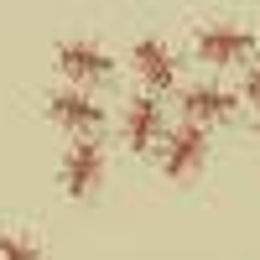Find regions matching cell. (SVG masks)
<instances>
[{"mask_svg": "<svg viewBox=\"0 0 260 260\" xmlns=\"http://www.w3.org/2000/svg\"><path fill=\"white\" fill-rule=\"evenodd\" d=\"M57 73L62 83H73V89H94V83H110L115 78V52L104 47V42L94 37H68V42H57Z\"/></svg>", "mask_w": 260, "mask_h": 260, "instance_id": "6da1fadb", "label": "cell"}, {"mask_svg": "<svg viewBox=\"0 0 260 260\" xmlns=\"http://www.w3.org/2000/svg\"><path fill=\"white\" fill-rule=\"evenodd\" d=\"M104 172H110V156H104L99 136H73V146L62 151V192L68 198H94L104 187Z\"/></svg>", "mask_w": 260, "mask_h": 260, "instance_id": "7a4b0ae2", "label": "cell"}, {"mask_svg": "<svg viewBox=\"0 0 260 260\" xmlns=\"http://www.w3.org/2000/svg\"><path fill=\"white\" fill-rule=\"evenodd\" d=\"M161 172L172 182H192L198 172L208 167V130L203 125H192V120H182L177 130H167L161 136Z\"/></svg>", "mask_w": 260, "mask_h": 260, "instance_id": "3957f363", "label": "cell"}, {"mask_svg": "<svg viewBox=\"0 0 260 260\" xmlns=\"http://www.w3.org/2000/svg\"><path fill=\"white\" fill-rule=\"evenodd\" d=\"M192 52H198V62H208V68H240V62L255 57V31L229 26V21H208V26H198V37H192Z\"/></svg>", "mask_w": 260, "mask_h": 260, "instance_id": "277c9868", "label": "cell"}, {"mask_svg": "<svg viewBox=\"0 0 260 260\" xmlns=\"http://www.w3.org/2000/svg\"><path fill=\"white\" fill-rule=\"evenodd\" d=\"M47 120L62 125L68 136H99L110 115H104V104H99L89 89H73V83H62V89L47 94Z\"/></svg>", "mask_w": 260, "mask_h": 260, "instance_id": "5b68a950", "label": "cell"}, {"mask_svg": "<svg viewBox=\"0 0 260 260\" xmlns=\"http://www.w3.org/2000/svg\"><path fill=\"white\" fill-rule=\"evenodd\" d=\"M120 136H125V146L136 151V156H151V151L161 146V136H167V110H161V99L156 94H136L120 110Z\"/></svg>", "mask_w": 260, "mask_h": 260, "instance_id": "8992f818", "label": "cell"}, {"mask_svg": "<svg viewBox=\"0 0 260 260\" xmlns=\"http://www.w3.org/2000/svg\"><path fill=\"white\" fill-rule=\"evenodd\" d=\"M130 68H136V78L146 83V94L161 99L172 83H177V52H172L161 37H141L136 47H130Z\"/></svg>", "mask_w": 260, "mask_h": 260, "instance_id": "52a82bcc", "label": "cell"}, {"mask_svg": "<svg viewBox=\"0 0 260 260\" xmlns=\"http://www.w3.org/2000/svg\"><path fill=\"white\" fill-rule=\"evenodd\" d=\"M234 110H240V94L234 89H224V83H187L182 89V120H192V125H224Z\"/></svg>", "mask_w": 260, "mask_h": 260, "instance_id": "ba28073f", "label": "cell"}, {"mask_svg": "<svg viewBox=\"0 0 260 260\" xmlns=\"http://www.w3.org/2000/svg\"><path fill=\"white\" fill-rule=\"evenodd\" d=\"M0 260H47V255H42V245L26 240V234H0Z\"/></svg>", "mask_w": 260, "mask_h": 260, "instance_id": "9c48e42d", "label": "cell"}, {"mask_svg": "<svg viewBox=\"0 0 260 260\" xmlns=\"http://www.w3.org/2000/svg\"><path fill=\"white\" fill-rule=\"evenodd\" d=\"M240 99L260 104V62H250V73H245V89H240Z\"/></svg>", "mask_w": 260, "mask_h": 260, "instance_id": "30bf717a", "label": "cell"}, {"mask_svg": "<svg viewBox=\"0 0 260 260\" xmlns=\"http://www.w3.org/2000/svg\"><path fill=\"white\" fill-rule=\"evenodd\" d=\"M255 136H260V125H255Z\"/></svg>", "mask_w": 260, "mask_h": 260, "instance_id": "8fae6325", "label": "cell"}]
</instances>
